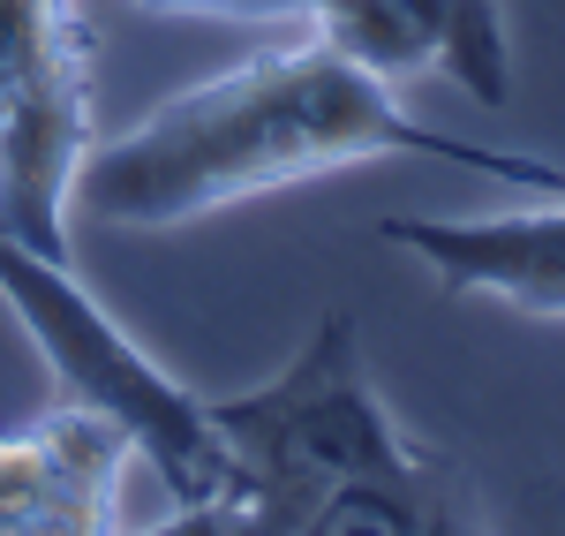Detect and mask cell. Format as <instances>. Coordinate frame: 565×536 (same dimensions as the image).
Wrapping results in <instances>:
<instances>
[{"mask_svg": "<svg viewBox=\"0 0 565 536\" xmlns=\"http://www.w3.org/2000/svg\"><path fill=\"white\" fill-rule=\"evenodd\" d=\"M0 303L39 340L53 393L114 416L136 439V461L159 469V484L174 498V529H226V453H218L212 401L143 356L90 303V287L68 272V258H45L8 227H0Z\"/></svg>", "mask_w": 565, "mask_h": 536, "instance_id": "cell-3", "label": "cell"}, {"mask_svg": "<svg viewBox=\"0 0 565 536\" xmlns=\"http://www.w3.org/2000/svg\"><path fill=\"white\" fill-rule=\"evenodd\" d=\"M136 439L84 401L0 431V536H106L121 529V476Z\"/></svg>", "mask_w": 565, "mask_h": 536, "instance_id": "cell-5", "label": "cell"}, {"mask_svg": "<svg viewBox=\"0 0 565 536\" xmlns=\"http://www.w3.org/2000/svg\"><path fill=\"white\" fill-rule=\"evenodd\" d=\"M392 91L399 84L370 76L324 39L257 53L212 84L167 98L129 136L90 144L76 175V212L114 227H181L226 212L242 197L295 189V181H317L332 167H370V159H460L505 189L565 197V167L445 136L415 122Z\"/></svg>", "mask_w": 565, "mask_h": 536, "instance_id": "cell-1", "label": "cell"}, {"mask_svg": "<svg viewBox=\"0 0 565 536\" xmlns=\"http://www.w3.org/2000/svg\"><path fill=\"white\" fill-rule=\"evenodd\" d=\"M309 15H317V8H309Z\"/></svg>", "mask_w": 565, "mask_h": 536, "instance_id": "cell-10", "label": "cell"}, {"mask_svg": "<svg viewBox=\"0 0 565 536\" xmlns=\"http://www.w3.org/2000/svg\"><path fill=\"white\" fill-rule=\"evenodd\" d=\"M212 423L226 453V529H476L460 469L385 416L348 311L317 317L279 378L212 401Z\"/></svg>", "mask_w": 565, "mask_h": 536, "instance_id": "cell-2", "label": "cell"}, {"mask_svg": "<svg viewBox=\"0 0 565 536\" xmlns=\"http://www.w3.org/2000/svg\"><path fill=\"white\" fill-rule=\"evenodd\" d=\"M159 15H212V23H309L317 0H136Z\"/></svg>", "mask_w": 565, "mask_h": 536, "instance_id": "cell-9", "label": "cell"}, {"mask_svg": "<svg viewBox=\"0 0 565 536\" xmlns=\"http://www.w3.org/2000/svg\"><path fill=\"white\" fill-rule=\"evenodd\" d=\"M90 144V31L76 0H0V227L68 258Z\"/></svg>", "mask_w": 565, "mask_h": 536, "instance_id": "cell-4", "label": "cell"}, {"mask_svg": "<svg viewBox=\"0 0 565 536\" xmlns=\"http://www.w3.org/2000/svg\"><path fill=\"white\" fill-rule=\"evenodd\" d=\"M385 242L423 258L445 295H490L527 317H565V197L498 220H385Z\"/></svg>", "mask_w": 565, "mask_h": 536, "instance_id": "cell-6", "label": "cell"}, {"mask_svg": "<svg viewBox=\"0 0 565 536\" xmlns=\"http://www.w3.org/2000/svg\"><path fill=\"white\" fill-rule=\"evenodd\" d=\"M309 39H324L332 53L362 61L385 84H407V76L437 69V23L423 0H317Z\"/></svg>", "mask_w": 565, "mask_h": 536, "instance_id": "cell-7", "label": "cell"}, {"mask_svg": "<svg viewBox=\"0 0 565 536\" xmlns=\"http://www.w3.org/2000/svg\"><path fill=\"white\" fill-rule=\"evenodd\" d=\"M437 23V76L468 91L476 106L513 98V39H505V0H423Z\"/></svg>", "mask_w": 565, "mask_h": 536, "instance_id": "cell-8", "label": "cell"}]
</instances>
